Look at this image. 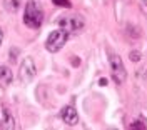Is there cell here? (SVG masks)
<instances>
[{
  "label": "cell",
  "mask_w": 147,
  "mask_h": 130,
  "mask_svg": "<svg viewBox=\"0 0 147 130\" xmlns=\"http://www.w3.org/2000/svg\"><path fill=\"white\" fill-rule=\"evenodd\" d=\"M59 27L67 30L69 34H79L85 27V19L79 13H70V15H60V19L57 20Z\"/></svg>",
  "instance_id": "obj_4"
},
{
  "label": "cell",
  "mask_w": 147,
  "mask_h": 130,
  "mask_svg": "<svg viewBox=\"0 0 147 130\" xmlns=\"http://www.w3.org/2000/svg\"><path fill=\"white\" fill-rule=\"evenodd\" d=\"M24 23L28 28H40L44 23V9L40 0H27L24 12Z\"/></svg>",
  "instance_id": "obj_1"
},
{
  "label": "cell",
  "mask_w": 147,
  "mask_h": 130,
  "mask_svg": "<svg viewBox=\"0 0 147 130\" xmlns=\"http://www.w3.org/2000/svg\"><path fill=\"white\" fill-rule=\"evenodd\" d=\"M60 119H62L64 123H67V125L72 127V125H77V123H79V113L75 110V107L65 105L64 109L60 110Z\"/></svg>",
  "instance_id": "obj_7"
},
{
  "label": "cell",
  "mask_w": 147,
  "mask_h": 130,
  "mask_svg": "<svg viewBox=\"0 0 147 130\" xmlns=\"http://www.w3.org/2000/svg\"><path fill=\"white\" fill-rule=\"evenodd\" d=\"M12 78H13L12 70H10L7 65H0V87H2V88L9 87V85L12 84Z\"/></svg>",
  "instance_id": "obj_8"
},
{
  "label": "cell",
  "mask_w": 147,
  "mask_h": 130,
  "mask_svg": "<svg viewBox=\"0 0 147 130\" xmlns=\"http://www.w3.org/2000/svg\"><path fill=\"white\" fill-rule=\"evenodd\" d=\"M54 3H57V5H60V7H70V2L69 0H52Z\"/></svg>",
  "instance_id": "obj_11"
},
{
  "label": "cell",
  "mask_w": 147,
  "mask_h": 130,
  "mask_svg": "<svg viewBox=\"0 0 147 130\" xmlns=\"http://www.w3.org/2000/svg\"><path fill=\"white\" fill-rule=\"evenodd\" d=\"M22 3V0H3V9L7 10L9 13H15Z\"/></svg>",
  "instance_id": "obj_9"
},
{
  "label": "cell",
  "mask_w": 147,
  "mask_h": 130,
  "mask_svg": "<svg viewBox=\"0 0 147 130\" xmlns=\"http://www.w3.org/2000/svg\"><path fill=\"white\" fill-rule=\"evenodd\" d=\"M0 129H3V130L17 129L13 112L10 110V107H7L5 103H2V102H0Z\"/></svg>",
  "instance_id": "obj_6"
},
{
  "label": "cell",
  "mask_w": 147,
  "mask_h": 130,
  "mask_svg": "<svg viewBox=\"0 0 147 130\" xmlns=\"http://www.w3.org/2000/svg\"><path fill=\"white\" fill-rule=\"evenodd\" d=\"M37 75V67L32 57H25L18 67V80L22 84H30Z\"/></svg>",
  "instance_id": "obj_5"
},
{
  "label": "cell",
  "mask_w": 147,
  "mask_h": 130,
  "mask_svg": "<svg viewBox=\"0 0 147 130\" xmlns=\"http://www.w3.org/2000/svg\"><path fill=\"white\" fill-rule=\"evenodd\" d=\"M2 44H3V30L0 27V47H2Z\"/></svg>",
  "instance_id": "obj_13"
},
{
  "label": "cell",
  "mask_w": 147,
  "mask_h": 130,
  "mask_svg": "<svg viewBox=\"0 0 147 130\" xmlns=\"http://www.w3.org/2000/svg\"><path fill=\"white\" fill-rule=\"evenodd\" d=\"M129 127H130V129H147V125H144V123H142L140 120H136V122H132V123H130Z\"/></svg>",
  "instance_id": "obj_10"
},
{
  "label": "cell",
  "mask_w": 147,
  "mask_h": 130,
  "mask_svg": "<svg viewBox=\"0 0 147 130\" xmlns=\"http://www.w3.org/2000/svg\"><path fill=\"white\" fill-rule=\"evenodd\" d=\"M70 37V34L64 30V28H57L54 32L49 34V37L45 40V48L50 52V54H57L59 50H62L64 45L67 44V40Z\"/></svg>",
  "instance_id": "obj_3"
},
{
  "label": "cell",
  "mask_w": 147,
  "mask_h": 130,
  "mask_svg": "<svg viewBox=\"0 0 147 130\" xmlns=\"http://www.w3.org/2000/svg\"><path fill=\"white\" fill-rule=\"evenodd\" d=\"M107 60H109V67H110V75L114 78L115 84L122 85L127 80V70H125V65L114 50L107 48Z\"/></svg>",
  "instance_id": "obj_2"
},
{
  "label": "cell",
  "mask_w": 147,
  "mask_h": 130,
  "mask_svg": "<svg viewBox=\"0 0 147 130\" xmlns=\"http://www.w3.org/2000/svg\"><path fill=\"white\" fill-rule=\"evenodd\" d=\"M140 54H139V52H130V60H132V62H139V60H140Z\"/></svg>",
  "instance_id": "obj_12"
}]
</instances>
